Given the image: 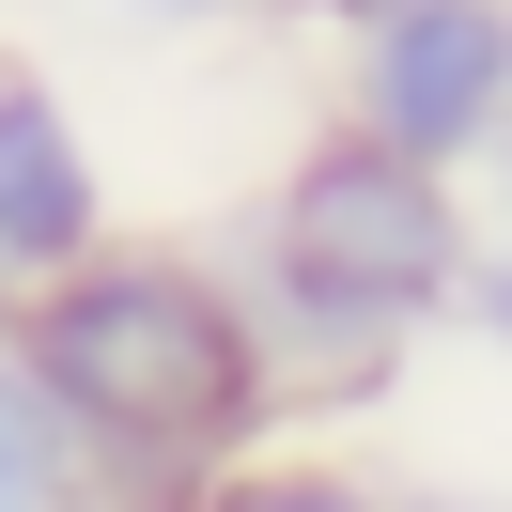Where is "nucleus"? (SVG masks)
<instances>
[{
	"instance_id": "6e6552de",
	"label": "nucleus",
	"mask_w": 512,
	"mask_h": 512,
	"mask_svg": "<svg viewBox=\"0 0 512 512\" xmlns=\"http://www.w3.org/2000/svg\"><path fill=\"white\" fill-rule=\"evenodd\" d=\"M94 16H125V32H233V16H264V0H94Z\"/></svg>"
},
{
	"instance_id": "9d476101",
	"label": "nucleus",
	"mask_w": 512,
	"mask_h": 512,
	"mask_svg": "<svg viewBox=\"0 0 512 512\" xmlns=\"http://www.w3.org/2000/svg\"><path fill=\"white\" fill-rule=\"evenodd\" d=\"M466 187H481V202H497V233H512V125H497V140H481V171H466Z\"/></svg>"
},
{
	"instance_id": "9b49d317",
	"label": "nucleus",
	"mask_w": 512,
	"mask_h": 512,
	"mask_svg": "<svg viewBox=\"0 0 512 512\" xmlns=\"http://www.w3.org/2000/svg\"><path fill=\"white\" fill-rule=\"evenodd\" d=\"M404 512H512V497H466V481H419Z\"/></svg>"
},
{
	"instance_id": "1a4fd4ad",
	"label": "nucleus",
	"mask_w": 512,
	"mask_h": 512,
	"mask_svg": "<svg viewBox=\"0 0 512 512\" xmlns=\"http://www.w3.org/2000/svg\"><path fill=\"white\" fill-rule=\"evenodd\" d=\"M264 16H295V32H357V16H388V0H264Z\"/></svg>"
},
{
	"instance_id": "0eeeda50",
	"label": "nucleus",
	"mask_w": 512,
	"mask_h": 512,
	"mask_svg": "<svg viewBox=\"0 0 512 512\" xmlns=\"http://www.w3.org/2000/svg\"><path fill=\"white\" fill-rule=\"evenodd\" d=\"M450 326H466L481 357H512V233H481V264H466V295H450Z\"/></svg>"
},
{
	"instance_id": "f257e3e1",
	"label": "nucleus",
	"mask_w": 512,
	"mask_h": 512,
	"mask_svg": "<svg viewBox=\"0 0 512 512\" xmlns=\"http://www.w3.org/2000/svg\"><path fill=\"white\" fill-rule=\"evenodd\" d=\"M0 342L32 357V388L63 404L94 512H171L187 481H218L233 450L295 435L280 357L249 326V280L171 233H94L78 264L0 295Z\"/></svg>"
},
{
	"instance_id": "423d86ee",
	"label": "nucleus",
	"mask_w": 512,
	"mask_h": 512,
	"mask_svg": "<svg viewBox=\"0 0 512 512\" xmlns=\"http://www.w3.org/2000/svg\"><path fill=\"white\" fill-rule=\"evenodd\" d=\"M0 512H94L78 435H63V404L32 388V357H16V342H0Z\"/></svg>"
},
{
	"instance_id": "20e7f679",
	"label": "nucleus",
	"mask_w": 512,
	"mask_h": 512,
	"mask_svg": "<svg viewBox=\"0 0 512 512\" xmlns=\"http://www.w3.org/2000/svg\"><path fill=\"white\" fill-rule=\"evenodd\" d=\"M109 233V156L94 125H78V94L47 63H16L0 47V295L47 280V264H78Z\"/></svg>"
},
{
	"instance_id": "7ed1b4c3",
	"label": "nucleus",
	"mask_w": 512,
	"mask_h": 512,
	"mask_svg": "<svg viewBox=\"0 0 512 512\" xmlns=\"http://www.w3.org/2000/svg\"><path fill=\"white\" fill-rule=\"evenodd\" d=\"M326 47H342L326 109L419 171H481V140L512 125V0H388Z\"/></svg>"
},
{
	"instance_id": "39448f33",
	"label": "nucleus",
	"mask_w": 512,
	"mask_h": 512,
	"mask_svg": "<svg viewBox=\"0 0 512 512\" xmlns=\"http://www.w3.org/2000/svg\"><path fill=\"white\" fill-rule=\"evenodd\" d=\"M171 512H404V481H373V466H326V450H233L218 481H187Z\"/></svg>"
},
{
	"instance_id": "f03ea898",
	"label": "nucleus",
	"mask_w": 512,
	"mask_h": 512,
	"mask_svg": "<svg viewBox=\"0 0 512 512\" xmlns=\"http://www.w3.org/2000/svg\"><path fill=\"white\" fill-rule=\"evenodd\" d=\"M466 264H481L466 171H419V156H388V140H357L342 109H326L280 156L233 280H249V326H264V357H280V404L311 419V404H373L419 357V326H450Z\"/></svg>"
}]
</instances>
